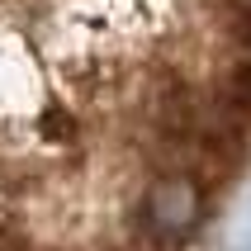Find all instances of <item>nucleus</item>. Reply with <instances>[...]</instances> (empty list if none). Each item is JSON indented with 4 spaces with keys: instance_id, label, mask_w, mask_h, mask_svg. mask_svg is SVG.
Returning <instances> with one entry per match:
<instances>
[{
    "instance_id": "f257e3e1",
    "label": "nucleus",
    "mask_w": 251,
    "mask_h": 251,
    "mask_svg": "<svg viewBox=\"0 0 251 251\" xmlns=\"http://www.w3.org/2000/svg\"><path fill=\"white\" fill-rule=\"evenodd\" d=\"M204 213V190L195 176L185 171H156L147 190L138 199V237H161V242H180Z\"/></svg>"
}]
</instances>
